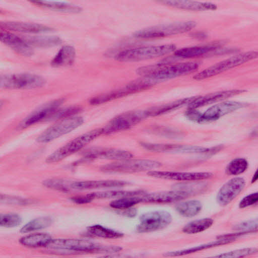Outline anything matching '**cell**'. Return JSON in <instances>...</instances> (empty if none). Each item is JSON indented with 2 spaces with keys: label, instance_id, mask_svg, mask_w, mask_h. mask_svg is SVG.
I'll use <instances>...</instances> for the list:
<instances>
[{
  "label": "cell",
  "instance_id": "1",
  "mask_svg": "<svg viewBox=\"0 0 258 258\" xmlns=\"http://www.w3.org/2000/svg\"><path fill=\"white\" fill-rule=\"evenodd\" d=\"M200 64L196 61H187L173 64L158 63L138 68L137 73L142 78L156 82L171 79L194 72Z\"/></svg>",
  "mask_w": 258,
  "mask_h": 258
},
{
  "label": "cell",
  "instance_id": "2",
  "mask_svg": "<svg viewBox=\"0 0 258 258\" xmlns=\"http://www.w3.org/2000/svg\"><path fill=\"white\" fill-rule=\"evenodd\" d=\"M47 247L56 250L82 252L115 253L121 249L120 247L103 245L93 241L78 238L52 239Z\"/></svg>",
  "mask_w": 258,
  "mask_h": 258
},
{
  "label": "cell",
  "instance_id": "3",
  "mask_svg": "<svg viewBox=\"0 0 258 258\" xmlns=\"http://www.w3.org/2000/svg\"><path fill=\"white\" fill-rule=\"evenodd\" d=\"M176 48L173 44L144 46L123 50L115 57L119 61H138L166 55L174 52Z\"/></svg>",
  "mask_w": 258,
  "mask_h": 258
},
{
  "label": "cell",
  "instance_id": "4",
  "mask_svg": "<svg viewBox=\"0 0 258 258\" xmlns=\"http://www.w3.org/2000/svg\"><path fill=\"white\" fill-rule=\"evenodd\" d=\"M103 135V128H95L84 133L59 148L46 159L48 163L58 162L82 149L87 144Z\"/></svg>",
  "mask_w": 258,
  "mask_h": 258
},
{
  "label": "cell",
  "instance_id": "5",
  "mask_svg": "<svg viewBox=\"0 0 258 258\" xmlns=\"http://www.w3.org/2000/svg\"><path fill=\"white\" fill-rule=\"evenodd\" d=\"M157 82L146 78L133 81L124 86L92 97L89 102L93 105L102 104L150 88Z\"/></svg>",
  "mask_w": 258,
  "mask_h": 258
},
{
  "label": "cell",
  "instance_id": "6",
  "mask_svg": "<svg viewBox=\"0 0 258 258\" xmlns=\"http://www.w3.org/2000/svg\"><path fill=\"white\" fill-rule=\"evenodd\" d=\"M196 24L194 21H188L157 25L139 30L134 35L142 39L163 38L189 31Z\"/></svg>",
  "mask_w": 258,
  "mask_h": 258
},
{
  "label": "cell",
  "instance_id": "7",
  "mask_svg": "<svg viewBox=\"0 0 258 258\" xmlns=\"http://www.w3.org/2000/svg\"><path fill=\"white\" fill-rule=\"evenodd\" d=\"M256 51H249L240 53L218 62L196 74L193 77L200 81L214 77L231 69L241 65L247 61L257 58Z\"/></svg>",
  "mask_w": 258,
  "mask_h": 258
},
{
  "label": "cell",
  "instance_id": "8",
  "mask_svg": "<svg viewBox=\"0 0 258 258\" xmlns=\"http://www.w3.org/2000/svg\"><path fill=\"white\" fill-rule=\"evenodd\" d=\"M161 166V163L155 160L130 158L105 164L100 170L107 173H130L154 170Z\"/></svg>",
  "mask_w": 258,
  "mask_h": 258
},
{
  "label": "cell",
  "instance_id": "9",
  "mask_svg": "<svg viewBox=\"0 0 258 258\" xmlns=\"http://www.w3.org/2000/svg\"><path fill=\"white\" fill-rule=\"evenodd\" d=\"M46 80L41 76L21 73L3 75L0 78V86L5 89H30L41 87Z\"/></svg>",
  "mask_w": 258,
  "mask_h": 258
},
{
  "label": "cell",
  "instance_id": "10",
  "mask_svg": "<svg viewBox=\"0 0 258 258\" xmlns=\"http://www.w3.org/2000/svg\"><path fill=\"white\" fill-rule=\"evenodd\" d=\"M83 118L78 115L60 119L39 135L37 141L47 143L66 135L81 126Z\"/></svg>",
  "mask_w": 258,
  "mask_h": 258
},
{
  "label": "cell",
  "instance_id": "11",
  "mask_svg": "<svg viewBox=\"0 0 258 258\" xmlns=\"http://www.w3.org/2000/svg\"><path fill=\"white\" fill-rule=\"evenodd\" d=\"M172 220L170 213L164 210L149 212L140 218L137 226L139 233H148L162 229L169 225Z\"/></svg>",
  "mask_w": 258,
  "mask_h": 258
},
{
  "label": "cell",
  "instance_id": "12",
  "mask_svg": "<svg viewBox=\"0 0 258 258\" xmlns=\"http://www.w3.org/2000/svg\"><path fill=\"white\" fill-rule=\"evenodd\" d=\"M145 110H132L113 117L103 128V135H107L131 128L146 118Z\"/></svg>",
  "mask_w": 258,
  "mask_h": 258
},
{
  "label": "cell",
  "instance_id": "13",
  "mask_svg": "<svg viewBox=\"0 0 258 258\" xmlns=\"http://www.w3.org/2000/svg\"><path fill=\"white\" fill-rule=\"evenodd\" d=\"M241 102L224 101L214 104L201 113L199 123H206L219 119L221 117L246 106Z\"/></svg>",
  "mask_w": 258,
  "mask_h": 258
},
{
  "label": "cell",
  "instance_id": "14",
  "mask_svg": "<svg viewBox=\"0 0 258 258\" xmlns=\"http://www.w3.org/2000/svg\"><path fill=\"white\" fill-rule=\"evenodd\" d=\"M149 176L160 179L179 181H199L211 178L213 174L209 172H176L154 170L148 171Z\"/></svg>",
  "mask_w": 258,
  "mask_h": 258
},
{
  "label": "cell",
  "instance_id": "15",
  "mask_svg": "<svg viewBox=\"0 0 258 258\" xmlns=\"http://www.w3.org/2000/svg\"><path fill=\"white\" fill-rule=\"evenodd\" d=\"M191 194L179 189L152 193L144 192L139 196V199L140 203H169L182 200Z\"/></svg>",
  "mask_w": 258,
  "mask_h": 258
},
{
  "label": "cell",
  "instance_id": "16",
  "mask_svg": "<svg viewBox=\"0 0 258 258\" xmlns=\"http://www.w3.org/2000/svg\"><path fill=\"white\" fill-rule=\"evenodd\" d=\"M63 101V99L59 98L40 106L25 118L22 121L21 126L23 128L27 127L45 119L50 118L60 108Z\"/></svg>",
  "mask_w": 258,
  "mask_h": 258
},
{
  "label": "cell",
  "instance_id": "17",
  "mask_svg": "<svg viewBox=\"0 0 258 258\" xmlns=\"http://www.w3.org/2000/svg\"><path fill=\"white\" fill-rule=\"evenodd\" d=\"M245 184L244 178H232L225 183L219 190L216 200L221 206H226L231 203L242 190Z\"/></svg>",
  "mask_w": 258,
  "mask_h": 258
},
{
  "label": "cell",
  "instance_id": "18",
  "mask_svg": "<svg viewBox=\"0 0 258 258\" xmlns=\"http://www.w3.org/2000/svg\"><path fill=\"white\" fill-rule=\"evenodd\" d=\"M133 154L122 149L113 148H93L84 153V158L92 160L96 159H105L115 161L132 158Z\"/></svg>",
  "mask_w": 258,
  "mask_h": 258
},
{
  "label": "cell",
  "instance_id": "19",
  "mask_svg": "<svg viewBox=\"0 0 258 258\" xmlns=\"http://www.w3.org/2000/svg\"><path fill=\"white\" fill-rule=\"evenodd\" d=\"M245 91V90L242 89L228 90L195 97L194 99L188 105V107L197 109L219 101H222L228 98L240 94Z\"/></svg>",
  "mask_w": 258,
  "mask_h": 258
},
{
  "label": "cell",
  "instance_id": "20",
  "mask_svg": "<svg viewBox=\"0 0 258 258\" xmlns=\"http://www.w3.org/2000/svg\"><path fill=\"white\" fill-rule=\"evenodd\" d=\"M141 145L147 150L156 152L203 154L205 151V147L190 145L145 142L141 143Z\"/></svg>",
  "mask_w": 258,
  "mask_h": 258
},
{
  "label": "cell",
  "instance_id": "21",
  "mask_svg": "<svg viewBox=\"0 0 258 258\" xmlns=\"http://www.w3.org/2000/svg\"><path fill=\"white\" fill-rule=\"evenodd\" d=\"M128 183L121 180H92L68 182V190H87L99 188L120 187Z\"/></svg>",
  "mask_w": 258,
  "mask_h": 258
},
{
  "label": "cell",
  "instance_id": "22",
  "mask_svg": "<svg viewBox=\"0 0 258 258\" xmlns=\"http://www.w3.org/2000/svg\"><path fill=\"white\" fill-rule=\"evenodd\" d=\"M1 41L17 53L25 56L31 55L33 51L23 37L13 33L4 32L0 33Z\"/></svg>",
  "mask_w": 258,
  "mask_h": 258
},
{
  "label": "cell",
  "instance_id": "23",
  "mask_svg": "<svg viewBox=\"0 0 258 258\" xmlns=\"http://www.w3.org/2000/svg\"><path fill=\"white\" fill-rule=\"evenodd\" d=\"M1 27L10 31L28 33H39L53 30L51 28L40 24L15 21L2 22Z\"/></svg>",
  "mask_w": 258,
  "mask_h": 258
},
{
  "label": "cell",
  "instance_id": "24",
  "mask_svg": "<svg viewBox=\"0 0 258 258\" xmlns=\"http://www.w3.org/2000/svg\"><path fill=\"white\" fill-rule=\"evenodd\" d=\"M219 47L218 43L184 47L176 50L174 55L180 58H195L215 52Z\"/></svg>",
  "mask_w": 258,
  "mask_h": 258
},
{
  "label": "cell",
  "instance_id": "25",
  "mask_svg": "<svg viewBox=\"0 0 258 258\" xmlns=\"http://www.w3.org/2000/svg\"><path fill=\"white\" fill-rule=\"evenodd\" d=\"M195 98L187 97L177 100L162 105H157L145 110L146 117L160 116L177 110L186 105H188Z\"/></svg>",
  "mask_w": 258,
  "mask_h": 258
},
{
  "label": "cell",
  "instance_id": "26",
  "mask_svg": "<svg viewBox=\"0 0 258 258\" xmlns=\"http://www.w3.org/2000/svg\"><path fill=\"white\" fill-rule=\"evenodd\" d=\"M160 2L171 7L188 11H212L217 8V6L215 4L208 2L178 0L163 1Z\"/></svg>",
  "mask_w": 258,
  "mask_h": 258
},
{
  "label": "cell",
  "instance_id": "27",
  "mask_svg": "<svg viewBox=\"0 0 258 258\" xmlns=\"http://www.w3.org/2000/svg\"><path fill=\"white\" fill-rule=\"evenodd\" d=\"M235 239L234 238H218V240L214 241H211L187 249L169 251L164 253L163 255L166 257H175L187 255L204 249L225 245L234 241Z\"/></svg>",
  "mask_w": 258,
  "mask_h": 258
},
{
  "label": "cell",
  "instance_id": "28",
  "mask_svg": "<svg viewBox=\"0 0 258 258\" xmlns=\"http://www.w3.org/2000/svg\"><path fill=\"white\" fill-rule=\"evenodd\" d=\"M76 50L71 45L63 46L51 61L53 67H66L72 65L75 59Z\"/></svg>",
  "mask_w": 258,
  "mask_h": 258
},
{
  "label": "cell",
  "instance_id": "29",
  "mask_svg": "<svg viewBox=\"0 0 258 258\" xmlns=\"http://www.w3.org/2000/svg\"><path fill=\"white\" fill-rule=\"evenodd\" d=\"M32 3L40 7L51 10L68 13H78L82 11V8L77 5L60 2L35 1Z\"/></svg>",
  "mask_w": 258,
  "mask_h": 258
},
{
  "label": "cell",
  "instance_id": "30",
  "mask_svg": "<svg viewBox=\"0 0 258 258\" xmlns=\"http://www.w3.org/2000/svg\"><path fill=\"white\" fill-rule=\"evenodd\" d=\"M51 236L46 233H35L21 237L19 242L22 245L31 248L46 246L52 240Z\"/></svg>",
  "mask_w": 258,
  "mask_h": 258
},
{
  "label": "cell",
  "instance_id": "31",
  "mask_svg": "<svg viewBox=\"0 0 258 258\" xmlns=\"http://www.w3.org/2000/svg\"><path fill=\"white\" fill-rule=\"evenodd\" d=\"M141 190H109L93 192L86 195L90 202L96 199L119 198L126 196H136L142 193Z\"/></svg>",
  "mask_w": 258,
  "mask_h": 258
},
{
  "label": "cell",
  "instance_id": "32",
  "mask_svg": "<svg viewBox=\"0 0 258 258\" xmlns=\"http://www.w3.org/2000/svg\"><path fill=\"white\" fill-rule=\"evenodd\" d=\"M202 208V203L198 200H189L179 203L176 206V211L185 217H192L198 215Z\"/></svg>",
  "mask_w": 258,
  "mask_h": 258
},
{
  "label": "cell",
  "instance_id": "33",
  "mask_svg": "<svg viewBox=\"0 0 258 258\" xmlns=\"http://www.w3.org/2000/svg\"><path fill=\"white\" fill-rule=\"evenodd\" d=\"M87 231L90 234L94 236L106 239H116L123 236V234L121 232L99 224L88 227Z\"/></svg>",
  "mask_w": 258,
  "mask_h": 258
},
{
  "label": "cell",
  "instance_id": "34",
  "mask_svg": "<svg viewBox=\"0 0 258 258\" xmlns=\"http://www.w3.org/2000/svg\"><path fill=\"white\" fill-rule=\"evenodd\" d=\"M31 46L39 47H51L59 45L61 39L55 36H36L23 37Z\"/></svg>",
  "mask_w": 258,
  "mask_h": 258
},
{
  "label": "cell",
  "instance_id": "35",
  "mask_svg": "<svg viewBox=\"0 0 258 258\" xmlns=\"http://www.w3.org/2000/svg\"><path fill=\"white\" fill-rule=\"evenodd\" d=\"M213 219L205 218L196 220L186 224L182 228L184 233L196 234L209 229L213 224Z\"/></svg>",
  "mask_w": 258,
  "mask_h": 258
},
{
  "label": "cell",
  "instance_id": "36",
  "mask_svg": "<svg viewBox=\"0 0 258 258\" xmlns=\"http://www.w3.org/2000/svg\"><path fill=\"white\" fill-rule=\"evenodd\" d=\"M52 221L50 217L42 216L36 218L26 224L20 230L21 233H29L49 227Z\"/></svg>",
  "mask_w": 258,
  "mask_h": 258
},
{
  "label": "cell",
  "instance_id": "37",
  "mask_svg": "<svg viewBox=\"0 0 258 258\" xmlns=\"http://www.w3.org/2000/svg\"><path fill=\"white\" fill-rule=\"evenodd\" d=\"M141 194L116 199L110 203V207L113 209L120 210L133 208L136 205L140 203L139 195Z\"/></svg>",
  "mask_w": 258,
  "mask_h": 258
},
{
  "label": "cell",
  "instance_id": "38",
  "mask_svg": "<svg viewBox=\"0 0 258 258\" xmlns=\"http://www.w3.org/2000/svg\"><path fill=\"white\" fill-rule=\"evenodd\" d=\"M248 165V162L245 159L237 158L231 160L227 165L226 172L230 175H238L245 172Z\"/></svg>",
  "mask_w": 258,
  "mask_h": 258
},
{
  "label": "cell",
  "instance_id": "39",
  "mask_svg": "<svg viewBox=\"0 0 258 258\" xmlns=\"http://www.w3.org/2000/svg\"><path fill=\"white\" fill-rule=\"evenodd\" d=\"M257 249L255 247H248L232 250L213 256L214 257L232 258L241 257L255 254Z\"/></svg>",
  "mask_w": 258,
  "mask_h": 258
},
{
  "label": "cell",
  "instance_id": "40",
  "mask_svg": "<svg viewBox=\"0 0 258 258\" xmlns=\"http://www.w3.org/2000/svg\"><path fill=\"white\" fill-rule=\"evenodd\" d=\"M21 222L20 216L15 213L1 215L0 225L2 227L11 228L18 226Z\"/></svg>",
  "mask_w": 258,
  "mask_h": 258
},
{
  "label": "cell",
  "instance_id": "41",
  "mask_svg": "<svg viewBox=\"0 0 258 258\" xmlns=\"http://www.w3.org/2000/svg\"><path fill=\"white\" fill-rule=\"evenodd\" d=\"M81 108L78 106H71L64 108H59L53 114L50 119H61L78 115Z\"/></svg>",
  "mask_w": 258,
  "mask_h": 258
},
{
  "label": "cell",
  "instance_id": "42",
  "mask_svg": "<svg viewBox=\"0 0 258 258\" xmlns=\"http://www.w3.org/2000/svg\"><path fill=\"white\" fill-rule=\"evenodd\" d=\"M257 220H248L242 222L235 225L234 229L239 231V232H244L247 233L254 232L257 231Z\"/></svg>",
  "mask_w": 258,
  "mask_h": 258
},
{
  "label": "cell",
  "instance_id": "43",
  "mask_svg": "<svg viewBox=\"0 0 258 258\" xmlns=\"http://www.w3.org/2000/svg\"><path fill=\"white\" fill-rule=\"evenodd\" d=\"M257 192L252 193L244 197L240 201L239 204V207L240 208H245L255 204L257 203Z\"/></svg>",
  "mask_w": 258,
  "mask_h": 258
},
{
  "label": "cell",
  "instance_id": "44",
  "mask_svg": "<svg viewBox=\"0 0 258 258\" xmlns=\"http://www.w3.org/2000/svg\"><path fill=\"white\" fill-rule=\"evenodd\" d=\"M1 202L4 203L15 204V205H23L25 204L27 201L25 199L18 197H10L6 195H1Z\"/></svg>",
  "mask_w": 258,
  "mask_h": 258
},
{
  "label": "cell",
  "instance_id": "45",
  "mask_svg": "<svg viewBox=\"0 0 258 258\" xmlns=\"http://www.w3.org/2000/svg\"><path fill=\"white\" fill-rule=\"evenodd\" d=\"M201 112H199L197 109L189 108L185 112L186 117L190 120L199 122Z\"/></svg>",
  "mask_w": 258,
  "mask_h": 258
},
{
  "label": "cell",
  "instance_id": "46",
  "mask_svg": "<svg viewBox=\"0 0 258 258\" xmlns=\"http://www.w3.org/2000/svg\"><path fill=\"white\" fill-rule=\"evenodd\" d=\"M257 177H258L257 171H256L252 178L251 182L252 183L255 182L257 180Z\"/></svg>",
  "mask_w": 258,
  "mask_h": 258
}]
</instances>
